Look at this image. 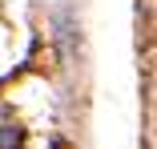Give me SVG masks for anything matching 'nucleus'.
<instances>
[{
  "label": "nucleus",
  "instance_id": "obj_1",
  "mask_svg": "<svg viewBox=\"0 0 157 149\" xmlns=\"http://www.w3.org/2000/svg\"><path fill=\"white\" fill-rule=\"evenodd\" d=\"M0 149H24V129L16 121H0Z\"/></svg>",
  "mask_w": 157,
  "mask_h": 149
}]
</instances>
